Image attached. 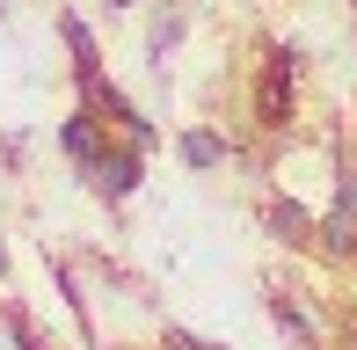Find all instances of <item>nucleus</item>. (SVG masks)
I'll use <instances>...</instances> for the list:
<instances>
[{"label": "nucleus", "instance_id": "obj_1", "mask_svg": "<svg viewBox=\"0 0 357 350\" xmlns=\"http://www.w3.org/2000/svg\"><path fill=\"white\" fill-rule=\"evenodd\" d=\"M299 81H306V52L299 44H263V59H255V81H248V117L255 132L278 146V139L299 132Z\"/></svg>", "mask_w": 357, "mask_h": 350}, {"label": "nucleus", "instance_id": "obj_2", "mask_svg": "<svg viewBox=\"0 0 357 350\" xmlns=\"http://www.w3.org/2000/svg\"><path fill=\"white\" fill-rule=\"evenodd\" d=\"M73 102H88L95 117H102V124H109L117 139H132V146H146V153L160 146V124L146 117V109H139V102H132V95H124L117 81H109V73H95V81H80V88H73Z\"/></svg>", "mask_w": 357, "mask_h": 350}, {"label": "nucleus", "instance_id": "obj_3", "mask_svg": "<svg viewBox=\"0 0 357 350\" xmlns=\"http://www.w3.org/2000/svg\"><path fill=\"white\" fill-rule=\"evenodd\" d=\"M88 190L109 204V212H124V204L146 190V146H132V139H109L102 161H95V175H88Z\"/></svg>", "mask_w": 357, "mask_h": 350}, {"label": "nucleus", "instance_id": "obj_4", "mask_svg": "<svg viewBox=\"0 0 357 350\" xmlns=\"http://www.w3.org/2000/svg\"><path fill=\"white\" fill-rule=\"evenodd\" d=\"M255 227H263L278 248H291V256H314V227H321V212H314V204H299L291 190H263V204H255Z\"/></svg>", "mask_w": 357, "mask_h": 350}, {"label": "nucleus", "instance_id": "obj_5", "mask_svg": "<svg viewBox=\"0 0 357 350\" xmlns=\"http://www.w3.org/2000/svg\"><path fill=\"white\" fill-rule=\"evenodd\" d=\"M109 139H117V132H109V124L95 117L88 102H73L66 117H59V153H66V168L80 175V183L95 175V161H102V146H109Z\"/></svg>", "mask_w": 357, "mask_h": 350}, {"label": "nucleus", "instance_id": "obj_6", "mask_svg": "<svg viewBox=\"0 0 357 350\" xmlns=\"http://www.w3.org/2000/svg\"><path fill=\"white\" fill-rule=\"evenodd\" d=\"M263 307H270V321H278V336H284L291 350H335V343H328V321L306 307V292H284V284H270Z\"/></svg>", "mask_w": 357, "mask_h": 350}, {"label": "nucleus", "instance_id": "obj_7", "mask_svg": "<svg viewBox=\"0 0 357 350\" xmlns=\"http://www.w3.org/2000/svg\"><path fill=\"white\" fill-rule=\"evenodd\" d=\"M314 256L328 263V270H357V212L343 197H328L321 204V227H314Z\"/></svg>", "mask_w": 357, "mask_h": 350}, {"label": "nucleus", "instance_id": "obj_8", "mask_svg": "<svg viewBox=\"0 0 357 350\" xmlns=\"http://www.w3.org/2000/svg\"><path fill=\"white\" fill-rule=\"evenodd\" d=\"M59 44H66V73H73V88L95 81V73H109V66H102V44H95V22H88L80 8H59Z\"/></svg>", "mask_w": 357, "mask_h": 350}, {"label": "nucleus", "instance_id": "obj_9", "mask_svg": "<svg viewBox=\"0 0 357 350\" xmlns=\"http://www.w3.org/2000/svg\"><path fill=\"white\" fill-rule=\"evenodd\" d=\"M175 161H183L190 175H219L226 161H234V139L212 132V124H183V132H175Z\"/></svg>", "mask_w": 357, "mask_h": 350}, {"label": "nucleus", "instance_id": "obj_10", "mask_svg": "<svg viewBox=\"0 0 357 350\" xmlns=\"http://www.w3.org/2000/svg\"><path fill=\"white\" fill-rule=\"evenodd\" d=\"M44 270H52V284H59V299H66V314L80 321V343H95V307H88V284H80V270L59 256V248L44 256Z\"/></svg>", "mask_w": 357, "mask_h": 350}, {"label": "nucleus", "instance_id": "obj_11", "mask_svg": "<svg viewBox=\"0 0 357 350\" xmlns=\"http://www.w3.org/2000/svg\"><path fill=\"white\" fill-rule=\"evenodd\" d=\"M183 29H190V15L175 8V0H160L153 22H146V66H168V52L183 44Z\"/></svg>", "mask_w": 357, "mask_h": 350}, {"label": "nucleus", "instance_id": "obj_12", "mask_svg": "<svg viewBox=\"0 0 357 350\" xmlns=\"http://www.w3.org/2000/svg\"><path fill=\"white\" fill-rule=\"evenodd\" d=\"M0 336H8V350H52V336L37 328V314L22 307V299L0 292Z\"/></svg>", "mask_w": 357, "mask_h": 350}, {"label": "nucleus", "instance_id": "obj_13", "mask_svg": "<svg viewBox=\"0 0 357 350\" xmlns=\"http://www.w3.org/2000/svg\"><path fill=\"white\" fill-rule=\"evenodd\" d=\"M160 350H226V343L197 336V328H183V321H168V328H160Z\"/></svg>", "mask_w": 357, "mask_h": 350}, {"label": "nucleus", "instance_id": "obj_14", "mask_svg": "<svg viewBox=\"0 0 357 350\" xmlns=\"http://www.w3.org/2000/svg\"><path fill=\"white\" fill-rule=\"evenodd\" d=\"M22 161H29V139L22 132H0V175H22Z\"/></svg>", "mask_w": 357, "mask_h": 350}, {"label": "nucleus", "instance_id": "obj_15", "mask_svg": "<svg viewBox=\"0 0 357 350\" xmlns=\"http://www.w3.org/2000/svg\"><path fill=\"white\" fill-rule=\"evenodd\" d=\"M335 197H343L350 212H357V161H343V168H335Z\"/></svg>", "mask_w": 357, "mask_h": 350}, {"label": "nucleus", "instance_id": "obj_16", "mask_svg": "<svg viewBox=\"0 0 357 350\" xmlns=\"http://www.w3.org/2000/svg\"><path fill=\"white\" fill-rule=\"evenodd\" d=\"M102 8H109V15H132V8H146V0H102Z\"/></svg>", "mask_w": 357, "mask_h": 350}, {"label": "nucleus", "instance_id": "obj_17", "mask_svg": "<svg viewBox=\"0 0 357 350\" xmlns=\"http://www.w3.org/2000/svg\"><path fill=\"white\" fill-rule=\"evenodd\" d=\"M8 270H15V263H8V248H0V284H8Z\"/></svg>", "mask_w": 357, "mask_h": 350}, {"label": "nucleus", "instance_id": "obj_18", "mask_svg": "<svg viewBox=\"0 0 357 350\" xmlns=\"http://www.w3.org/2000/svg\"><path fill=\"white\" fill-rule=\"evenodd\" d=\"M132 350H160V343H132Z\"/></svg>", "mask_w": 357, "mask_h": 350}, {"label": "nucleus", "instance_id": "obj_19", "mask_svg": "<svg viewBox=\"0 0 357 350\" xmlns=\"http://www.w3.org/2000/svg\"><path fill=\"white\" fill-rule=\"evenodd\" d=\"M8 8H15V0H0V15H8Z\"/></svg>", "mask_w": 357, "mask_h": 350}, {"label": "nucleus", "instance_id": "obj_20", "mask_svg": "<svg viewBox=\"0 0 357 350\" xmlns=\"http://www.w3.org/2000/svg\"><path fill=\"white\" fill-rule=\"evenodd\" d=\"M343 8H350V15H357V0H343Z\"/></svg>", "mask_w": 357, "mask_h": 350}]
</instances>
